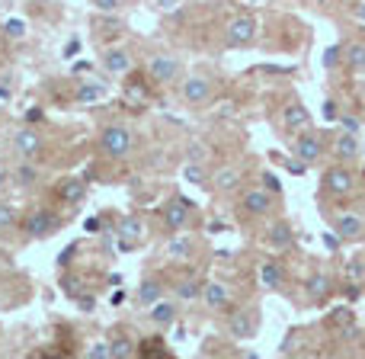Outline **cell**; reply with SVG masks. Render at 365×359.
<instances>
[{
    "label": "cell",
    "instance_id": "cell-34",
    "mask_svg": "<svg viewBox=\"0 0 365 359\" xmlns=\"http://www.w3.org/2000/svg\"><path fill=\"white\" fill-rule=\"evenodd\" d=\"M16 206H13V202H4L0 199V231H6V228H13L16 225Z\"/></svg>",
    "mask_w": 365,
    "mask_h": 359
},
{
    "label": "cell",
    "instance_id": "cell-50",
    "mask_svg": "<svg viewBox=\"0 0 365 359\" xmlns=\"http://www.w3.org/2000/svg\"><path fill=\"white\" fill-rule=\"evenodd\" d=\"M74 51H77V39H71V45H64V55H74Z\"/></svg>",
    "mask_w": 365,
    "mask_h": 359
},
{
    "label": "cell",
    "instance_id": "cell-52",
    "mask_svg": "<svg viewBox=\"0 0 365 359\" xmlns=\"http://www.w3.org/2000/svg\"><path fill=\"white\" fill-rule=\"evenodd\" d=\"M6 180H10V173H6L4 167H0V189H4V183H6Z\"/></svg>",
    "mask_w": 365,
    "mask_h": 359
},
{
    "label": "cell",
    "instance_id": "cell-32",
    "mask_svg": "<svg viewBox=\"0 0 365 359\" xmlns=\"http://www.w3.org/2000/svg\"><path fill=\"white\" fill-rule=\"evenodd\" d=\"M237 183H240V171H237V167H225V171L215 173V186L225 189V193L237 189Z\"/></svg>",
    "mask_w": 365,
    "mask_h": 359
},
{
    "label": "cell",
    "instance_id": "cell-29",
    "mask_svg": "<svg viewBox=\"0 0 365 359\" xmlns=\"http://www.w3.org/2000/svg\"><path fill=\"white\" fill-rule=\"evenodd\" d=\"M151 321L160 324V328H170V324L177 321V302H167V298L164 302H158L151 308Z\"/></svg>",
    "mask_w": 365,
    "mask_h": 359
},
{
    "label": "cell",
    "instance_id": "cell-3",
    "mask_svg": "<svg viewBox=\"0 0 365 359\" xmlns=\"http://www.w3.org/2000/svg\"><path fill=\"white\" fill-rule=\"evenodd\" d=\"M148 77H151L154 84H170L180 77V58L177 55H167V51H160V55H154L151 61H148Z\"/></svg>",
    "mask_w": 365,
    "mask_h": 359
},
{
    "label": "cell",
    "instance_id": "cell-15",
    "mask_svg": "<svg viewBox=\"0 0 365 359\" xmlns=\"http://www.w3.org/2000/svg\"><path fill=\"white\" fill-rule=\"evenodd\" d=\"M55 189H58V199L68 202V206H77V202H83V196H87V183L81 177H61Z\"/></svg>",
    "mask_w": 365,
    "mask_h": 359
},
{
    "label": "cell",
    "instance_id": "cell-5",
    "mask_svg": "<svg viewBox=\"0 0 365 359\" xmlns=\"http://www.w3.org/2000/svg\"><path fill=\"white\" fill-rule=\"evenodd\" d=\"M115 238H119V251H132L141 238H145V221L138 215H125L115 225Z\"/></svg>",
    "mask_w": 365,
    "mask_h": 359
},
{
    "label": "cell",
    "instance_id": "cell-45",
    "mask_svg": "<svg viewBox=\"0 0 365 359\" xmlns=\"http://www.w3.org/2000/svg\"><path fill=\"white\" fill-rule=\"evenodd\" d=\"M158 6H160V10H164V13H177V10H180V4H177V0H158Z\"/></svg>",
    "mask_w": 365,
    "mask_h": 359
},
{
    "label": "cell",
    "instance_id": "cell-24",
    "mask_svg": "<svg viewBox=\"0 0 365 359\" xmlns=\"http://www.w3.org/2000/svg\"><path fill=\"white\" fill-rule=\"evenodd\" d=\"M138 359H173V353L167 350V340L164 337H145L138 350Z\"/></svg>",
    "mask_w": 365,
    "mask_h": 359
},
{
    "label": "cell",
    "instance_id": "cell-54",
    "mask_svg": "<svg viewBox=\"0 0 365 359\" xmlns=\"http://www.w3.org/2000/svg\"><path fill=\"white\" fill-rule=\"evenodd\" d=\"M247 359H259V356H257V353H250V356H247Z\"/></svg>",
    "mask_w": 365,
    "mask_h": 359
},
{
    "label": "cell",
    "instance_id": "cell-7",
    "mask_svg": "<svg viewBox=\"0 0 365 359\" xmlns=\"http://www.w3.org/2000/svg\"><path fill=\"white\" fill-rule=\"evenodd\" d=\"M295 158L302 161L304 167H308V164H317V161L324 158V141L317 138L314 132H302V135L295 138Z\"/></svg>",
    "mask_w": 365,
    "mask_h": 359
},
{
    "label": "cell",
    "instance_id": "cell-38",
    "mask_svg": "<svg viewBox=\"0 0 365 359\" xmlns=\"http://www.w3.org/2000/svg\"><path fill=\"white\" fill-rule=\"evenodd\" d=\"M87 359H113V350H109V340L93 343V347H90V353H87Z\"/></svg>",
    "mask_w": 365,
    "mask_h": 359
},
{
    "label": "cell",
    "instance_id": "cell-48",
    "mask_svg": "<svg viewBox=\"0 0 365 359\" xmlns=\"http://www.w3.org/2000/svg\"><path fill=\"white\" fill-rule=\"evenodd\" d=\"M42 119V109H29V113H26V122H38Z\"/></svg>",
    "mask_w": 365,
    "mask_h": 359
},
{
    "label": "cell",
    "instance_id": "cell-14",
    "mask_svg": "<svg viewBox=\"0 0 365 359\" xmlns=\"http://www.w3.org/2000/svg\"><path fill=\"white\" fill-rule=\"evenodd\" d=\"M192 251H195V244H192V238H186V234H177V238L167 241V260L177 266L192 263Z\"/></svg>",
    "mask_w": 365,
    "mask_h": 359
},
{
    "label": "cell",
    "instance_id": "cell-27",
    "mask_svg": "<svg viewBox=\"0 0 365 359\" xmlns=\"http://www.w3.org/2000/svg\"><path fill=\"white\" fill-rule=\"evenodd\" d=\"M343 61H346L349 71L365 74V42H349L346 49H343Z\"/></svg>",
    "mask_w": 365,
    "mask_h": 359
},
{
    "label": "cell",
    "instance_id": "cell-47",
    "mask_svg": "<svg viewBox=\"0 0 365 359\" xmlns=\"http://www.w3.org/2000/svg\"><path fill=\"white\" fill-rule=\"evenodd\" d=\"M285 167H289L292 173H298V177L304 173V164H302V161H285Z\"/></svg>",
    "mask_w": 365,
    "mask_h": 359
},
{
    "label": "cell",
    "instance_id": "cell-11",
    "mask_svg": "<svg viewBox=\"0 0 365 359\" xmlns=\"http://www.w3.org/2000/svg\"><path fill=\"white\" fill-rule=\"evenodd\" d=\"M334 234L340 241H359L365 234V221L359 218V215H353V212H343V215H336L334 218Z\"/></svg>",
    "mask_w": 365,
    "mask_h": 359
},
{
    "label": "cell",
    "instance_id": "cell-39",
    "mask_svg": "<svg viewBox=\"0 0 365 359\" xmlns=\"http://www.w3.org/2000/svg\"><path fill=\"white\" fill-rule=\"evenodd\" d=\"M259 180H263V189H266V193H272V196H279V193H282V183H279L276 173H269V171H266Z\"/></svg>",
    "mask_w": 365,
    "mask_h": 359
},
{
    "label": "cell",
    "instance_id": "cell-31",
    "mask_svg": "<svg viewBox=\"0 0 365 359\" xmlns=\"http://www.w3.org/2000/svg\"><path fill=\"white\" fill-rule=\"evenodd\" d=\"M173 292H177L180 302H195V298L202 295V285L195 283V279H180V283L173 285Z\"/></svg>",
    "mask_w": 365,
    "mask_h": 359
},
{
    "label": "cell",
    "instance_id": "cell-51",
    "mask_svg": "<svg viewBox=\"0 0 365 359\" xmlns=\"http://www.w3.org/2000/svg\"><path fill=\"white\" fill-rule=\"evenodd\" d=\"M122 302H125V292H113V305H122Z\"/></svg>",
    "mask_w": 365,
    "mask_h": 359
},
{
    "label": "cell",
    "instance_id": "cell-13",
    "mask_svg": "<svg viewBox=\"0 0 365 359\" xmlns=\"http://www.w3.org/2000/svg\"><path fill=\"white\" fill-rule=\"evenodd\" d=\"M282 122H285V128H289V132H308V128H311V113L304 109L302 100H292L289 106L282 109Z\"/></svg>",
    "mask_w": 365,
    "mask_h": 359
},
{
    "label": "cell",
    "instance_id": "cell-9",
    "mask_svg": "<svg viewBox=\"0 0 365 359\" xmlns=\"http://www.w3.org/2000/svg\"><path fill=\"white\" fill-rule=\"evenodd\" d=\"M227 328H231L234 337L247 340V337L257 334V311L253 308H234L231 318H227Z\"/></svg>",
    "mask_w": 365,
    "mask_h": 359
},
{
    "label": "cell",
    "instance_id": "cell-25",
    "mask_svg": "<svg viewBox=\"0 0 365 359\" xmlns=\"http://www.w3.org/2000/svg\"><path fill=\"white\" fill-rule=\"evenodd\" d=\"M330 292H334V283H330L327 273H314V276L308 279V298L311 302H324Z\"/></svg>",
    "mask_w": 365,
    "mask_h": 359
},
{
    "label": "cell",
    "instance_id": "cell-36",
    "mask_svg": "<svg viewBox=\"0 0 365 359\" xmlns=\"http://www.w3.org/2000/svg\"><path fill=\"white\" fill-rule=\"evenodd\" d=\"M330 324H334V328H353V311H349V308H336L334 315H330Z\"/></svg>",
    "mask_w": 365,
    "mask_h": 359
},
{
    "label": "cell",
    "instance_id": "cell-8",
    "mask_svg": "<svg viewBox=\"0 0 365 359\" xmlns=\"http://www.w3.org/2000/svg\"><path fill=\"white\" fill-rule=\"evenodd\" d=\"M257 39V19L253 16H234L227 26V45H250Z\"/></svg>",
    "mask_w": 365,
    "mask_h": 359
},
{
    "label": "cell",
    "instance_id": "cell-40",
    "mask_svg": "<svg viewBox=\"0 0 365 359\" xmlns=\"http://www.w3.org/2000/svg\"><path fill=\"white\" fill-rule=\"evenodd\" d=\"M182 177H186L189 183H205V180H208V177H205V171H202L199 164H189L186 171H182Z\"/></svg>",
    "mask_w": 365,
    "mask_h": 359
},
{
    "label": "cell",
    "instance_id": "cell-4",
    "mask_svg": "<svg viewBox=\"0 0 365 359\" xmlns=\"http://www.w3.org/2000/svg\"><path fill=\"white\" fill-rule=\"evenodd\" d=\"M13 151H16L23 161H29V164H32V161L42 154V135H38L32 126H23L16 132V138H13Z\"/></svg>",
    "mask_w": 365,
    "mask_h": 359
},
{
    "label": "cell",
    "instance_id": "cell-44",
    "mask_svg": "<svg viewBox=\"0 0 365 359\" xmlns=\"http://www.w3.org/2000/svg\"><path fill=\"white\" fill-rule=\"evenodd\" d=\"M100 228H103V218H100V215H90V218L83 221V231H87V234H96Z\"/></svg>",
    "mask_w": 365,
    "mask_h": 359
},
{
    "label": "cell",
    "instance_id": "cell-37",
    "mask_svg": "<svg viewBox=\"0 0 365 359\" xmlns=\"http://www.w3.org/2000/svg\"><path fill=\"white\" fill-rule=\"evenodd\" d=\"M340 126L346 128V135H356L359 138V132H362V122H359V116H340Z\"/></svg>",
    "mask_w": 365,
    "mask_h": 359
},
{
    "label": "cell",
    "instance_id": "cell-41",
    "mask_svg": "<svg viewBox=\"0 0 365 359\" xmlns=\"http://www.w3.org/2000/svg\"><path fill=\"white\" fill-rule=\"evenodd\" d=\"M119 0H93V10H100V13H119Z\"/></svg>",
    "mask_w": 365,
    "mask_h": 359
},
{
    "label": "cell",
    "instance_id": "cell-43",
    "mask_svg": "<svg viewBox=\"0 0 365 359\" xmlns=\"http://www.w3.org/2000/svg\"><path fill=\"white\" fill-rule=\"evenodd\" d=\"M324 119H327V122L340 119V109H336V100H324Z\"/></svg>",
    "mask_w": 365,
    "mask_h": 359
},
{
    "label": "cell",
    "instance_id": "cell-10",
    "mask_svg": "<svg viewBox=\"0 0 365 359\" xmlns=\"http://www.w3.org/2000/svg\"><path fill=\"white\" fill-rule=\"evenodd\" d=\"M321 183H324V189H327L330 196H349L353 193V173L346 171V167H330L327 173L321 177Z\"/></svg>",
    "mask_w": 365,
    "mask_h": 359
},
{
    "label": "cell",
    "instance_id": "cell-21",
    "mask_svg": "<svg viewBox=\"0 0 365 359\" xmlns=\"http://www.w3.org/2000/svg\"><path fill=\"white\" fill-rule=\"evenodd\" d=\"M103 96H106V84L103 81H81L77 84V93H74V100L81 103V106H90V103H100Z\"/></svg>",
    "mask_w": 365,
    "mask_h": 359
},
{
    "label": "cell",
    "instance_id": "cell-20",
    "mask_svg": "<svg viewBox=\"0 0 365 359\" xmlns=\"http://www.w3.org/2000/svg\"><path fill=\"white\" fill-rule=\"evenodd\" d=\"M103 68H106L109 74H128V71H132V55H128L125 49H109L106 55H103Z\"/></svg>",
    "mask_w": 365,
    "mask_h": 359
},
{
    "label": "cell",
    "instance_id": "cell-55",
    "mask_svg": "<svg viewBox=\"0 0 365 359\" xmlns=\"http://www.w3.org/2000/svg\"><path fill=\"white\" fill-rule=\"evenodd\" d=\"M346 359H359V356H346Z\"/></svg>",
    "mask_w": 365,
    "mask_h": 359
},
{
    "label": "cell",
    "instance_id": "cell-19",
    "mask_svg": "<svg viewBox=\"0 0 365 359\" xmlns=\"http://www.w3.org/2000/svg\"><path fill=\"white\" fill-rule=\"evenodd\" d=\"M292 241H295V231H292L289 221H272L269 231H266V244H269L272 251H285Z\"/></svg>",
    "mask_w": 365,
    "mask_h": 359
},
{
    "label": "cell",
    "instance_id": "cell-23",
    "mask_svg": "<svg viewBox=\"0 0 365 359\" xmlns=\"http://www.w3.org/2000/svg\"><path fill=\"white\" fill-rule=\"evenodd\" d=\"M87 289H90V283L81 276V273H64L61 276V292L68 298H74V302H81V298L87 295Z\"/></svg>",
    "mask_w": 365,
    "mask_h": 359
},
{
    "label": "cell",
    "instance_id": "cell-12",
    "mask_svg": "<svg viewBox=\"0 0 365 359\" xmlns=\"http://www.w3.org/2000/svg\"><path fill=\"white\" fill-rule=\"evenodd\" d=\"M240 208H244L247 215H269L272 212V196L266 193V189H247L244 196H240Z\"/></svg>",
    "mask_w": 365,
    "mask_h": 359
},
{
    "label": "cell",
    "instance_id": "cell-46",
    "mask_svg": "<svg viewBox=\"0 0 365 359\" xmlns=\"http://www.w3.org/2000/svg\"><path fill=\"white\" fill-rule=\"evenodd\" d=\"M77 305H81L83 311H93V308H96V298L90 295V292H87V295H83V298H81V302H77Z\"/></svg>",
    "mask_w": 365,
    "mask_h": 359
},
{
    "label": "cell",
    "instance_id": "cell-26",
    "mask_svg": "<svg viewBox=\"0 0 365 359\" xmlns=\"http://www.w3.org/2000/svg\"><path fill=\"white\" fill-rule=\"evenodd\" d=\"M138 302L154 308L158 302H164V285H160L158 279H145V283L138 285Z\"/></svg>",
    "mask_w": 365,
    "mask_h": 359
},
{
    "label": "cell",
    "instance_id": "cell-18",
    "mask_svg": "<svg viewBox=\"0 0 365 359\" xmlns=\"http://www.w3.org/2000/svg\"><path fill=\"white\" fill-rule=\"evenodd\" d=\"M202 298H205V305L212 311H225L231 305V292H227L225 283H205L202 285Z\"/></svg>",
    "mask_w": 365,
    "mask_h": 359
},
{
    "label": "cell",
    "instance_id": "cell-2",
    "mask_svg": "<svg viewBox=\"0 0 365 359\" xmlns=\"http://www.w3.org/2000/svg\"><path fill=\"white\" fill-rule=\"evenodd\" d=\"M58 228H61V218H58L51 208H32V212L26 215V221H23V231L29 234L32 241L51 238V234H58Z\"/></svg>",
    "mask_w": 365,
    "mask_h": 359
},
{
    "label": "cell",
    "instance_id": "cell-33",
    "mask_svg": "<svg viewBox=\"0 0 365 359\" xmlns=\"http://www.w3.org/2000/svg\"><path fill=\"white\" fill-rule=\"evenodd\" d=\"M26 32H29V26H26V19H19V16H10L4 23V36L6 39H16L19 42V39H26Z\"/></svg>",
    "mask_w": 365,
    "mask_h": 359
},
{
    "label": "cell",
    "instance_id": "cell-53",
    "mask_svg": "<svg viewBox=\"0 0 365 359\" xmlns=\"http://www.w3.org/2000/svg\"><path fill=\"white\" fill-rule=\"evenodd\" d=\"M45 359H68V356H45Z\"/></svg>",
    "mask_w": 365,
    "mask_h": 359
},
{
    "label": "cell",
    "instance_id": "cell-6",
    "mask_svg": "<svg viewBox=\"0 0 365 359\" xmlns=\"http://www.w3.org/2000/svg\"><path fill=\"white\" fill-rule=\"evenodd\" d=\"M182 100L189 103V106H205L208 100H212V81L202 74H192L182 81Z\"/></svg>",
    "mask_w": 365,
    "mask_h": 359
},
{
    "label": "cell",
    "instance_id": "cell-17",
    "mask_svg": "<svg viewBox=\"0 0 365 359\" xmlns=\"http://www.w3.org/2000/svg\"><path fill=\"white\" fill-rule=\"evenodd\" d=\"M359 154H362V145H359V138H356V135H346V132L336 135V141H334V158L340 161V164H346V161H356Z\"/></svg>",
    "mask_w": 365,
    "mask_h": 359
},
{
    "label": "cell",
    "instance_id": "cell-1",
    "mask_svg": "<svg viewBox=\"0 0 365 359\" xmlns=\"http://www.w3.org/2000/svg\"><path fill=\"white\" fill-rule=\"evenodd\" d=\"M132 132H128L125 126H106L103 128V135H100V148H103V154L106 158H113V161H125L128 154H132Z\"/></svg>",
    "mask_w": 365,
    "mask_h": 359
},
{
    "label": "cell",
    "instance_id": "cell-22",
    "mask_svg": "<svg viewBox=\"0 0 365 359\" xmlns=\"http://www.w3.org/2000/svg\"><path fill=\"white\" fill-rule=\"evenodd\" d=\"M259 283L266 285V289H282L285 285V270L279 260H266L263 266H259Z\"/></svg>",
    "mask_w": 365,
    "mask_h": 359
},
{
    "label": "cell",
    "instance_id": "cell-35",
    "mask_svg": "<svg viewBox=\"0 0 365 359\" xmlns=\"http://www.w3.org/2000/svg\"><path fill=\"white\" fill-rule=\"evenodd\" d=\"M128 100H132L135 106H145L148 90L141 87V77H132V81H128Z\"/></svg>",
    "mask_w": 365,
    "mask_h": 359
},
{
    "label": "cell",
    "instance_id": "cell-28",
    "mask_svg": "<svg viewBox=\"0 0 365 359\" xmlns=\"http://www.w3.org/2000/svg\"><path fill=\"white\" fill-rule=\"evenodd\" d=\"M109 350H113V359H132L135 340L125 334V330H119V334H113V340H109Z\"/></svg>",
    "mask_w": 365,
    "mask_h": 359
},
{
    "label": "cell",
    "instance_id": "cell-16",
    "mask_svg": "<svg viewBox=\"0 0 365 359\" xmlns=\"http://www.w3.org/2000/svg\"><path fill=\"white\" fill-rule=\"evenodd\" d=\"M186 218H189V202L186 199H170L167 202V208H164V225H167V231H180L182 225H186Z\"/></svg>",
    "mask_w": 365,
    "mask_h": 359
},
{
    "label": "cell",
    "instance_id": "cell-42",
    "mask_svg": "<svg viewBox=\"0 0 365 359\" xmlns=\"http://www.w3.org/2000/svg\"><path fill=\"white\" fill-rule=\"evenodd\" d=\"M336 61H340V45H330V49L324 51V68L330 71V68H334Z\"/></svg>",
    "mask_w": 365,
    "mask_h": 359
},
{
    "label": "cell",
    "instance_id": "cell-30",
    "mask_svg": "<svg viewBox=\"0 0 365 359\" xmlns=\"http://www.w3.org/2000/svg\"><path fill=\"white\" fill-rule=\"evenodd\" d=\"M10 177H13V183H16V186H36V180H38V167H36V164H29V161H19L16 171H13Z\"/></svg>",
    "mask_w": 365,
    "mask_h": 359
},
{
    "label": "cell",
    "instance_id": "cell-49",
    "mask_svg": "<svg viewBox=\"0 0 365 359\" xmlns=\"http://www.w3.org/2000/svg\"><path fill=\"white\" fill-rule=\"evenodd\" d=\"M356 19H359V23H365V4H356Z\"/></svg>",
    "mask_w": 365,
    "mask_h": 359
}]
</instances>
